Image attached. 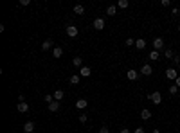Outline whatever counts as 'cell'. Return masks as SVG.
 I'll return each instance as SVG.
<instances>
[{"label": "cell", "instance_id": "cell-10", "mask_svg": "<svg viewBox=\"0 0 180 133\" xmlns=\"http://www.w3.org/2000/svg\"><path fill=\"white\" fill-rule=\"evenodd\" d=\"M90 74H92L90 66H81V69H79V76H81V77H88Z\"/></svg>", "mask_w": 180, "mask_h": 133}, {"label": "cell", "instance_id": "cell-27", "mask_svg": "<svg viewBox=\"0 0 180 133\" xmlns=\"http://www.w3.org/2000/svg\"><path fill=\"white\" fill-rule=\"evenodd\" d=\"M45 101H47V104H51L52 101H54V97H52L51 94H47V95H45Z\"/></svg>", "mask_w": 180, "mask_h": 133}, {"label": "cell", "instance_id": "cell-13", "mask_svg": "<svg viewBox=\"0 0 180 133\" xmlns=\"http://www.w3.org/2000/svg\"><path fill=\"white\" fill-rule=\"evenodd\" d=\"M141 119H142V121H150V119H151V112H150L148 108H144V110L141 112Z\"/></svg>", "mask_w": 180, "mask_h": 133}, {"label": "cell", "instance_id": "cell-17", "mask_svg": "<svg viewBox=\"0 0 180 133\" xmlns=\"http://www.w3.org/2000/svg\"><path fill=\"white\" fill-rule=\"evenodd\" d=\"M86 104H88V101H85V99H79V101H76V108L83 110V108H86Z\"/></svg>", "mask_w": 180, "mask_h": 133}, {"label": "cell", "instance_id": "cell-24", "mask_svg": "<svg viewBox=\"0 0 180 133\" xmlns=\"http://www.w3.org/2000/svg\"><path fill=\"white\" fill-rule=\"evenodd\" d=\"M79 77H81L79 74H74V76H70V83H72V85H78V83H79Z\"/></svg>", "mask_w": 180, "mask_h": 133}, {"label": "cell", "instance_id": "cell-5", "mask_svg": "<svg viewBox=\"0 0 180 133\" xmlns=\"http://www.w3.org/2000/svg\"><path fill=\"white\" fill-rule=\"evenodd\" d=\"M94 29H97V31H103L104 29V20L103 18H96L94 20Z\"/></svg>", "mask_w": 180, "mask_h": 133}, {"label": "cell", "instance_id": "cell-15", "mask_svg": "<svg viewBox=\"0 0 180 133\" xmlns=\"http://www.w3.org/2000/svg\"><path fill=\"white\" fill-rule=\"evenodd\" d=\"M59 110V101H52L51 104H49V112H52V114H54V112H58Z\"/></svg>", "mask_w": 180, "mask_h": 133}, {"label": "cell", "instance_id": "cell-20", "mask_svg": "<svg viewBox=\"0 0 180 133\" xmlns=\"http://www.w3.org/2000/svg\"><path fill=\"white\" fill-rule=\"evenodd\" d=\"M63 90H54V99H56V101H61V99H63Z\"/></svg>", "mask_w": 180, "mask_h": 133}, {"label": "cell", "instance_id": "cell-4", "mask_svg": "<svg viewBox=\"0 0 180 133\" xmlns=\"http://www.w3.org/2000/svg\"><path fill=\"white\" fill-rule=\"evenodd\" d=\"M78 27H76V25H69V27H67V34H69L70 38H76L78 36Z\"/></svg>", "mask_w": 180, "mask_h": 133}, {"label": "cell", "instance_id": "cell-19", "mask_svg": "<svg viewBox=\"0 0 180 133\" xmlns=\"http://www.w3.org/2000/svg\"><path fill=\"white\" fill-rule=\"evenodd\" d=\"M72 63H74V66H79V69H81V66H83V59L79 56H76L74 59H72Z\"/></svg>", "mask_w": 180, "mask_h": 133}, {"label": "cell", "instance_id": "cell-38", "mask_svg": "<svg viewBox=\"0 0 180 133\" xmlns=\"http://www.w3.org/2000/svg\"><path fill=\"white\" fill-rule=\"evenodd\" d=\"M178 32H180V25H178Z\"/></svg>", "mask_w": 180, "mask_h": 133}, {"label": "cell", "instance_id": "cell-37", "mask_svg": "<svg viewBox=\"0 0 180 133\" xmlns=\"http://www.w3.org/2000/svg\"><path fill=\"white\" fill-rule=\"evenodd\" d=\"M151 133H160V131H158V130H153V131H151Z\"/></svg>", "mask_w": 180, "mask_h": 133}, {"label": "cell", "instance_id": "cell-33", "mask_svg": "<svg viewBox=\"0 0 180 133\" xmlns=\"http://www.w3.org/2000/svg\"><path fill=\"white\" fill-rule=\"evenodd\" d=\"M178 15H180V9L175 7V9H173V16H178Z\"/></svg>", "mask_w": 180, "mask_h": 133}, {"label": "cell", "instance_id": "cell-35", "mask_svg": "<svg viewBox=\"0 0 180 133\" xmlns=\"http://www.w3.org/2000/svg\"><path fill=\"white\" fill-rule=\"evenodd\" d=\"M133 133H144V128H137V130L133 131Z\"/></svg>", "mask_w": 180, "mask_h": 133}, {"label": "cell", "instance_id": "cell-32", "mask_svg": "<svg viewBox=\"0 0 180 133\" xmlns=\"http://www.w3.org/2000/svg\"><path fill=\"white\" fill-rule=\"evenodd\" d=\"M160 4H162V7H168V5H169V0H162Z\"/></svg>", "mask_w": 180, "mask_h": 133}, {"label": "cell", "instance_id": "cell-34", "mask_svg": "<svg viewBox=\"0 0 180 133\" xmlns=\"http://www.w3.org/2000/svg\"><path fill=\"white\" fill-rule=\"evenodd\" d=\"M119 133H130V130L128 128H121V130H119Z\"/></svg>", "mask_w": 180, "mask_h": 133}, {"label": "cell", "instance_id": "cell-23", "mask_svg": "<svg viewBox=\"0 0 180 133\" xmlns=\"http://www.w3.org/2000/svg\"><path fill=\"white\" fill-rule=\"evenodd\" d=\"M117 7L126 9V7H128V0H119V2H117Z\"/></svg>", "mask_w": 180, "mask_h": 133}, {"label": "cell", "instance_id": "cell-3", "mask_svg": "<svg viewBox=\"0 0 180 133\" xmlns=\"http://www.w3.org/2000/svg\"><path fill=\"white\" fill-rule=\"evenodd\" d=\"M164 49V40L162 38H155L153 40V50H162Z\"/></svg>", "mask_w": 180, "mask_h": 133}, {"label": "cell", "instance_id": "cell-22", "mask_svg": "<svg viewBox=\"0 0 180 133\" xmlns=\"http://www.w3.org/2000/svg\"><path fill=\"white\" fill-rule=\"evenodd\" d=\"M164 58L173 59V58H175V54H173V50H171V49H166V50H164Z\"/></svg>", "mask_w": 180, "mask_h": 133}, {"label": "cell", "instance_id": "cell-31", "mask_svg": "<svg viewBox=\"0 0 180 133\" xmlns=\"http://www.w3.org/2000/svg\"><path fill=\"white\" fill-rule=\"evenodd\" d=\"M86 119H88L86 115H79V122H86Z\"/></svg>", "mask_w": 180, "mask_h": 133}, {"label": "cell", "instance_id": "cell-21", "mask_svg": "<svg viewBox=\"0 0 180 133\" xmlns=\"http://www.w3.org/2000/svg\"><path fill=\"white\" fill-rule=\"evenodd\" d=\"M74 13H76V15H83V13H85V7H83L81 4H78L76 7H74Z\"/></svg>", "mask_w": 180, "mask_h": 133}, {"label": "cell", "instance_id": "cell-2", "mask_svg": "<svg viewBox=\"0 0 180 133\" xmlns=\"http://www.w3.org/2000/svg\"><path fill=\"white\" fill-rule=\"evenodd\" d=\"M166 77H168L169 81H177V77H178V70H175V69H168V70H166Z\"/></svg>", "mask_w": 180, "mask_h": 133}, {"label": "cell", "instance_id": "cell-29", "mask_svg": "<svg viewBox=\"0 0 180 133\" xmlns=\"http://www.w3.org/2000/svg\"><path fill=\"white\" fill-rule=\"evenodd\" d=\"M173 63H175V65H180V56L175 54V58H173Z\"/></svg>", "mask_w": 180, "mask_h": 133}, {"label": "cell", "instance_id": "cell-25", "mask_svg": "<svg viewBox=\"0 0 180 133\" xmlns=\"http://www.w3.org/2000/svg\"><path fill=\"white\" fill-rule=\"evenodd\" d=\"M169 94H171V95H177V94H178V86H177V85H171V86H169Z\"/></svg>", "mask_w": 180, "mask_h": 133}, {"label": "cell", "instance_id": "cell-36", "mask_svg": "<svg viewBox=\"0 0 180 133\" xmlns=\"http://www.w3.org/2000/svg\"><path fill=\"white\" fill-rule=\"evenodd\" d=\"M175 85H177V86H178V88H180V76L177 77V81H175Z\"/></svg>", "mask_w": 180, "mask_h": 133}, {"label": "cell", "instance_id": "cell-30", "mask_svg": "<svg viewBox=\"0 0 180 133\" xmlns=\"http://www.w3.org/2000/svg\"><path fill=\"white\" fill-rule=\"evenodd\" d=\"M31 0H20V5H29Z\"/></svg>", "mask_w": 180, "mask_h": 133}, {"label": "cell", "instance_id": "cell-6", "mask_svg": "<svg viewBox=\"0 0 180 133\" xmlns=\"http://www.w3.org/2000/svg\"><path fill=\"white\" fill-rule=\"evenodd\" d=\"M126 77H128L130 81H135V79L139 77V72H137V70H133V69H130L128 72H126Z\"/></svg>", "mask_w": 180, "mask_h": 133}, {"label": "cell", "instance_id": "cell-11", "mask_svg": "<svg viewBox=\"0 0 180 133\" xmlns=\"http://www.w3.org/2000/svg\"><path fill=\"white\" fill-rule=\"evenodd\" d=\"M146 40H142V38H139V40H135V47L139 49V50H142V49H146Z\"/></svg>", "mask_w": 180, "mask_h": 133}, {"label": "cell", "instance_id": "cell-8", "mask_svg": "<svg viewBox=\"0 0 180 133\" xmlns=\"http://www.w3.org/2000/svg\"><path fill=\"white\" fill-rule=\"evenodd\" d=\"M16 110L20 112V114H27V112H29V104L27 103H18Z\"/></svg>", "mask_w": 180, "mask_h": 133}, {"label": "cell", "instance_id": "cell-14", "mask_svg": "<svg viewBox=\"0 0 180 133\" xmlns=\"http://www.w3.org/2000/svg\"><path fill=\"white\" fill-rule=\"evenodd\" d=\"M52 45H54V42H52V40H45V42L42 43V50H49V49H52Z\"/></svg>", "mask_w": 180, "mask_h": 133}, {"label": "cell", "instance_id": "cell-16", "mask_svg": "<svg viewBox=\"0 0 180 133\" xmlns=\"http://www.w3.org/2000/svg\"><path fill=\"white\" fill-rule=\"evenodd\" d=\"M52 56H54V58H61L63 56V49L61 47H54V49H52Z\"/></svg>", "mask_w": 180, "mask_h": 133}, {"label": "cell", "instance_id": "cell-12", "mask_svg": "<svg viewBox=\"0 0 180 133\" xmlns=\"http://www.w3.org/2000/svg\"><path fill=\"white\" fill-rule=\"evenodd\" d=\"M148 59H151V61H157V59H160V52L158 50H151L148 54Z\"/></svg>", "mask_w": 180, "mask_h": 133}, {"label": "cell", "instance_id": "cell-18", "mask_svg": "<svg viewBox=\"0 0 180 133\" xmlns=\"http://www.w3.org/2000/svg\"><path fill=\"white\" fill-rule=\"evenodd\" d=\"M115 11H117V5H108V7H106V15H108V16H114Z\"/></svg>", "mask_w": 180, "mask_h": 133}, {"label": "cell", "instance_id": "cell-26", "mask_svg": "<svg viewBox=\"0 0 180 133\" xmlns=\"http://www.w3.org/2000/svg\"><path fill=\"white\" fill-rule=\"evenodd\" d=\"M131 45H135V40L133 38H126V47H131Z\"/></svg>", "mask_w": 180, "mask_h": 133}, {"label": "cell", "instance_id": "cell-9", "mask_svg": "<svg viewBox=\"0 0 180 133\" xmlns=\"http://www.w3.org/2000/svg\"><path fill=\"white\" fill-rule=\"evenodd\" d=\"M24 131H25V133H32V131H34V122H32V121H27V122L24 124Z\"/></svg>", "mask_w": 180, "mask_h": 133}, {"label": "cell", "instance_id": "cell-7", "mask_svg": "<svg viewBox=\"0 0 180 133\" xmlns=\"http://www.w3.org/2000/svg\"><path fill=\"white\" fill-rule=\"evenodd\" d=\"M141 74H142V76H151V74H153V69H151V65H142V69H141Z\"/></svg>", "mask_w": 180, "mask_h": 133}, {"label": "cell", "instance_id": "cell-28", "mask_svg": "<svg viewBox=\"0 0 180 133\" xmlns=\"http://www.w3.org/2000/svg\"><path fill=\"white\" fill-rule=\"evenodd\" d=\"M99 133H110V130L106 128V126H101V130H99Z\"/></svg>", "mask_w": 180, "mask_h": 133}, {"label": "cell", "instance_id": "cell-39", "mask_svg": "<svg viewBox=\"0 0 180 133\" xmlns=\"http://www.w3.org/2000/svg\"><path fill=\"white\" fill-rule=\"evenodd\" d=\"M178 72H180V65H178Z\"/></svg>", "mask_w": 180, "mask_h": 133}, {"label": "cell", "instance_id": "cell-1", "mask_svg": "<svg viewBox=\"0 0 180 133\" xmlns=\"http://www.w3.org/2000/svg\"><path fill=\"white\" fill-rule=\"evenodd\" d=\"M148 99L153 104H160L162 103V94L160 92H153V94H148Z\"/></svg>", "mask_w": 180, "mask_h": 133}]
</instances>
